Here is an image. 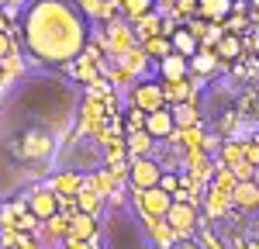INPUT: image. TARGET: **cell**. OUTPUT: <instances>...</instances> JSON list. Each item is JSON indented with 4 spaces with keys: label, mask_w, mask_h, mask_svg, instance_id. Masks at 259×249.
Instances as JSON below:
<instances>
[{
    "label": "cell",
    "mask_w": 259,
    "mask_h": 249,
    "mask_svg": "<svg viewBox=\"0 0 259 249\" xmlns=\"http://www.w3.org/2000/svg\"><path fill=\"white\" fill-rule=\"evenodd\" d=\"M118 4H121V11L128 14V21H139L142 14H149V11H152V4H156V0H118Z\"/></svg>",
    "instance_id": "obj_18"
},
{
    "label": "cell",
    "mask_w": 259,
    "mask_h": 249,
    "mask_svg": "<svg viewBox=\"0 0 259 249\" xmlns=\"http://www.w3.org/2000/svg\"><path fill=\"white\" fill-rule=\"evenodd\" d=\"M169 45H173V52H177V56H183V59H190V56H194V52L200 49L197 35H194V31H190V28H187L183 21H180V28H177V31L169 35Z\"/></svg>",
    "instance_id": "obj_11"
},
{
    "label": "cell",
    "mask_w": 259,
    "mask_h": 249,
    "mask_svg": "<svg viewBox=\"0 0 259 249\" xmlns=\"http://www.w3.org/2000/svg\"><path fill=\"white\" fill-rule=\"evenodd\" d=\"M252 139H256V145H259V132H256V135H252Z\"/></svg>",
    "instance_id": "obj_29"
},
{
    "label": "cell",
    "mask_w": 259,
    "mask_h": 249,
    "mask_svg": "<svg viewBox=\"0 0 259 249\" xmlns=\"http://www.w3.org/2000/svg\"><path fill=\"white\" fill-rule=\"evenodd\" d=\"M159 187L166 190V194H173V197H177V194H180V173H177V170H162Z\"/></svg>",
    "instance_id": "obj_21"
},
{
    "label": "cell",
    "mask_w": 259,
    "mask_h": 249,
    "mask_svg": "<svg viewBox=\"0 0 259 249\" xmlns=\"http://www.w3.org/2000/svg\"><path fill=\"white\" fill-rule=\"evenodd\" d=\"M0 87H4V66H0Z\"/></svg>",
    "instance_id": "obj_28"
},
{
    "label": "cell",
    "mask_w": 259,
    "mask_h": 249,
    "mask_svg": "<svg viewBox=\"0 0 259 249\" xmlns=\"http://www.w3.org/2000/svg\"><path fill=\"white\" fill-rule=\"evenodd\" d=\"M28 52L45 66L76 59L87 45V18L69 0H35L24 14Z\"/></svg>",
    "instance_id": "obj_1"
},
{
    "label": "cell",
    "mask_w": 259,
    "mask_h": 249,
    "mask_svg": "<svg viewBox=\"0 0 259 249\" xmlns=\"http://www.w3.org/2000/svg\"><path fill=\"white\" fill-rule=\"evenodd\" d=\"M173 128H177V121H173V111H169V107H156V111L145 114V132H149L156 142H162Z\"/></svg>",
    "instance_id": "obj_9"
},
{
    "label": "cell",
    "mask_w": 259,
    "mask_h": 249,
    "mask_svg": "<svg viewBox=\"0 0 259 249\" xmlns=\"http://www.w3.org/2000/svg\"><path fill=\"white\" fill-rule=\"evenodd\" d=\"M132 194H135V204L145 218H166V211L173 204V194H166L159 184L156 187H145V190H135L132 187Z\"/></svg>",
    "instance_id": "obj_3"
},
{
    "label": "cell",
    "mask_w": 259,
    "mask_h": 249,
    "mask_svg": "<svg viewBox=\"0 0 259 249\" xmlns=\"http://www.w3.org/2000/svg\"><path fill=\"white\" fill-rule=\"evenodd\" d=\"M194 239H197V246H200V249H228V242H221L218 228H211V222H207V225H197Z\"/></svg>",
    "instance_id": "obj_16"
},
{
    "label": "cell",
    "mask_w": 259,
    "mask_h": 249,
    "mask_svg": "<svg viewBox=\"0 0 259 249\" xmlns=\"http://www.w3.org/2000/svg\"><path fill=\"white\" fill-rule=\"evenodd\" d=\"M232 11H235V0H197V18L214 21V24H221Z\"/></svg>",
    "instance_id": "obj_12"
},
{
    "label": "cell",
    "mask_w": 259,
    "mask_h": 249,
    "mask_svg": "<svg viewBox=\"0 0 259 249\" xmlns=\"http://www.w3.org/2000/svg\"><path fill=\"white\" fill-rule=\"evenodd\" d=\"M66 249H94L87 239H66Z\"/></svg>",
    "instance_id": "obj_24"
},
{
    "label": "cell",
    "mask_w": 259,
    "mask_h": 249,
    "mask_svg": "<svg viewBox=\"0 0 259 249\" xmlns=\"http://www.w3.org/2000/svg\"><path fill=\"white\" fill-rule=\"evenodd\" d=\"M41 149H49V139H41V135H31V145H28V152H41Z\"/></svg>",
    "instance_id": "obj_23"
},
{
    "label": "cell",
    "mask_w": 259,
    "mask_h": 249,
    "mask_svg": "<svg viewBox=\"0 0 259 249\" xmlns=\"http://www.w3.org/2000/svg\"><path fill=\"white\" fill-rule=\"evenodd\" d=\"M80 187H83L80 173H59V177H56V184H52V190H56V194H62V197H73Z\"/></svg>",
    "instance_id": "obj_17"
},
{
    "label": "cell",
    "mask_w": 259,
    "mask_h": 249,
    "mask_svg": "<svg viewBox=\"0 0 259 249\" xmlns=\"http://www.w3.org/2000/svg\"><path fill=\"white\" fill-rule=\"evenodd\" d=\"M162 177V166L159 159H152V156H132V163H128V180L135 190H145V187H156Z\"/></svg>",
    "instance_id": "obj_4"
},
{
    "label": "cell",
    "mask_w": 259,
    "mask_h": 249,
    "mask_svg": "<svg viewBox=\"0 0 259 249\" xmlns=\"http://www.w3.org/2000/svg\"><path fill=\"white\" fill-rule=\"evenodd\" d=\"M166 225L173 228L177 239H194V232L200 225V208L187 197H173V204L166 211Z\"/></svg>",
    "instance_id": "obj_2"
},
{
    "label": "cell",
    "mask_w": 259,
    "mask_h": 249,
    "mask_svg": "<svg viewBox=\"0 0 259 249\" xmlns=\"http://www.w3.org/2000/svg\"><path fill=\"white\" fill-rule=\"evenodd\" d=\"M73 197H76V211H87V215H94V211H97V204H100V194H94V190H76V194H73Z\"/></svg>",
    "instance_id": "obj_20"
},
{
    "label": "cell",
    "mask_w": 259,
    "mask_h": 249,
    "mask_svg": "<svg viewBox=\"0 0 259 249\" xmlns=\"http://www.w3.org/2000/svg\"><path fill=\"white\" fill-rule=\"evenodd\" d=\"M249 249H259V239H252V242H249Z\"/></svg>",
    "instance_id": "obj_27"
},
{
    "label": "cell",
    "mask_w": 259,
    "mask_h": 249,
    "mask_svg": "<svg viewBox=\"0 0 259 249\" xmlns=\"http://www.w3.org/2000/svg\"><path fill=\"white\" fill-rule=\"evenodd\" d=\"M152 145H156V139H152L145 128L124 135V149H128V156H149V152H152Z\"/></svg>",
    "instance_id": "obj_14"
},
{
    "label": "cell",
    "mask_w": 259,
    "mask_h": 249,
    "mask_svg": "<svg viewBox=\"0 0 259 249\" xmlns=\"http://www.w3.org/2000/svg\"><path fill=\"white\" fill-rule=\"evenodd\" d=\"M132 104L142 107L145 114L156 111V107H166V97H162V83L159 80H145V83H135L132 87Z\"/></svg>",
    "instance_id": "obj_5"
},
{
    "label": "cell",
    "mask_w": 259,
    "mask_h": 249,
    "mask_svg": "<svg viewBox=\"0 0 259 249\" xmlns=\"http://www.w3.org/2000/svg\"><path fill=\"white\" fill-rule=\"evenodd\" d=\"M94 235H97L94 215H87V211H73L69 222H66V239H87V242H94Z\"/></svg>",
    "instance_id": "obj_10"
},
{
    "label": "cell",
    "mask_w": 259,
    "mask_h": 249,
    "mask_svg": "<svg viewBox=\"0 0 259 249\" xmlns=\"http://www.w3.org/2000/svg\"><path fill=\"white\" fill-rule=\"evenodd\" d=\"M252 180H256V184H259V163L252 166Z\"/></svg>",
    "instance_id": "obj_26"
},
{
    "label": "cell",
    "mask_w": 259,
    "mask_h": 249,
    "mask_svg": "<svg viewBox=\"0 0 259 249\" xmlns=\"http://www.w3.org/2000/svg\"><path fill=\"white\" fill-rule=\"evenodd\" d=\"M211 52H214V59H218V62H235V59H242V56H245V38H242V31H239V35H235V31H225Z\"/></svg>",
    "instance_id": "obj_8"
},
{
    "label": "cell",
    "mask_w": 259,
    "mask_h": 249,
    "mask_svg": "<svg viewBox=\"0 0 259 249\" xmlns=\"http://www.w3.org/2000/svg\"><path fill=\"white\" fill-rule=\"evenodd\" d=\"M142 49H145V56H156V62L159 59H166L169 52H173V45H169V35H149V38L142 42Z\"/></svg>",
    "instance_id": "obj_15"
},
{
    "label": "cell",
    "mask_w": 259,
    "mask_h": 249,
    "mask_svg": "<svg viewBox=\"0 0 259 249\" xmlns=\"http://www.w3.org/2000/svg\"><path fill=\"white\" fill-rule=\"evenodd\" d=\"M139 128H145V111L132 104V111H128V132H139Z\"/></svg>",
    "instance_id": "obj_22"
},
{
    "label": "cell",
    "mask_w": 259,
    "mask_h": 249,
    "mask_svg": "<svg viewBox=\"0 0 259 249\" xmlns=\"http://www.w3.org/2000/svg\"><path fill=\"white\" fill-rule=\"evenodd\" d=\"M156 73H159V80H187V73H190V62L183 59V56H177V52H169L166 59H159Z\"/></svg>",
    "instance_id": "obj_13"
},
{
    "label": "cell",
    "mask_w": 259,
    "mask_h": 249,
    "mask_svg": "<svg viewBox=\"0 0 259 249\" xmlns=\"http://www.w3.org/2000/svg\"><path fill=\"white\" fill-rule=\"evenodd\" d=\"M28 208H31V215H35L38 222H45V218H52V215L59 211V194H56L52 187H38V190H31Z\"/></svg>",
    "instance_id": "obj_6"
},
{
    "label": "cell",
    "mask_w": 259,
    "mask_h": 249,
    "mask_svg": "<svg viewBox=\"0 0 259 249\" xmlns=\"http://www.w3.org/2000/svg\"><path fill=\"white\" fill-rule=\"evenodd\" d=\"M11 52V38H7V31H0V59Z\"/></svg>",
    "instance_id": "obj_25"
},
{
    "label": "cell",
    "mask_w": 259,
    "mask_h": 249,
    "mask_svg": "<svg viewBox=\"0 0 259 249\" xmlns=\"http://www.w3.org/2000/svg\"><path fill=\"white\" fill-rule=\"evenodd\" d=\"M232 208L235 211H259V184L249 177V180H235L232 187Z\"/></svg>",
    "instance_id": "obj_7"
},
{
    "label": "cell",
    "mask_w": 259,
    "mask_h": 249,
    "mask_svg": "<svg viewBox=\"0 0 259 249\" xmlns=\"http://www.w3.org/2000/svg\"><path fill=\"white\" fill-rule=\"evenodd\" d=\"M156 31H159V14H156V11L142 14V18H139V31H135V38L145 42L149 35H156Z\"/></svg>",
    "instance_id": "obj_19"
}]
</instances>
